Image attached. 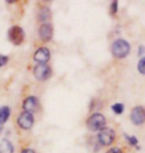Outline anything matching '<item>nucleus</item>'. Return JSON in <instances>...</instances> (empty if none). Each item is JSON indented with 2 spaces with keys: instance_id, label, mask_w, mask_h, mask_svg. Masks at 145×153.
Returning a JSON list of instances; mask_svg holds the SVG:
<instances>
[{
  "instance_id": "20e7f679",
  "label": "nucleus",
  "mask_w": 145,
  "mask_h": 153,
  "mask_svg": "<svg viewBox=\"0 0 145 153\" xmlns=\"http://www.w3.org/2000/svg\"><path fill=\"white\" fill-rule=\"evenodd\" d=\"M8 38L14 45H21L25 39V33L19 26H12L8 30Z\"/></svg>"
},
{
  "instance_id": "aec40b11",
  "label": "nucleus",
  "mask_w": 145,
  "mask_h": 153,
  "mask_svg": "<svg viewBox=\"0 0 145 153\" xmlns=\"http://www.w3.org/2000/svg\"><path fill=\"white\" fill-rule=\"evenodd\" d=\"M21 153H35V151L32 150V149H23Z\"/></svg>"
},
{
  "instance_id": "4468645a",
  "label": "nucleus",
  "mask_w": 145,
  "mask_h": 153,
  "mask_svg": "<svg viewBox=\"0 0 145 153\" xmlns=\"http://www.w3.org/2000/svg\"><path fill=\"white\" fill-rule=\"evenodd\" d=\"M112 109L115 111V114H121L124 111V105L122 103H115L112 106Z\"/></svg>"
},
{
  "instance_id": "f8f14e48",
  "label": "nucleus",
  "mask_w": 145,
  "mask_h": 153,
  "mask_svg": "<svg viewBox=\"0 0 145 153\" xmlns=\"http://www.w3.org/2000/svg\"><path fill=\"white\" fill-rule=\"evenodd\" d=\"M14 147L12 143L7 139H3L0 141V153H13Z\"/></svg>"
},
{
  "instance_id": "412c9836",
  "label": "nucleus",
  "mask_w": 145,
  "mask_h": 153,
  "mask_svg": "<svg viewBox=\"0 0 145 153\" xmlns=\"http://www.w3.org/2000/svg\"><path fill=\"white\" fill-rule=\"evenodd\" d=\"M144 52H145V47H144V46H140V47H139V55H140V56L144 53Z\"/></svg>"
},
{
  "instance_id": "4be33fe9",
  "label": "nucleus",
  "mask_w": 145,
  "mask_h": 153,
  "mask_svg": "<svg viewBox=\"0 0 145 153\" xmlns=\"http://www.w3.org/2000/svg\"><path fill=\"white\" fill-rule=\"evenodd\" d=\"M1 130H2V124H0V132H1Z\"/></svg>"
},
{
  "instance_id": "ddd939ff",
  "label": "nucleus",
  "mask_w": 145,
  "mask_h": 153,
  "mask_svg": "<svg viewBox=\"0 0 145 153\" xmlns=\"http://www.w3.org/2000/svg\"><path fill=\"white\" fill-rule=\"evenodd\" d=\"M9 116H10V108L8 106H1L0 108V124L6 122Z\"/></svg>"
},
{
  "instance_id": "423d86ee",
  "label": "nucleus",
  "mask_w": 145,
  "mask_h": 153,
  "mask_svg": "<svg viewBox=\"0 0 145 153\" xmlns=\"http://www.w3.org/2000/svg\"><path fill=\"white\" fill-rule=\"evenodd\" d=\"M17 123L22 129L28 130L34 124V116L28 111H24L19 115L17 119Z\"/></svg>"
},
{
  "instance_id": "7ed1b4c3",
  "label": "nucleus",
  "mask_w": 145,
  "mask_h": 153,
  "mask_svg": "<svg viewBox=\"0 0 145 153\" xmlns=\"http://www.w3.org/2000/svg\"><path fill=\"white\" fill-rule=\"evenodd\" d=\"M33 74L35 78L40 82H44L48 79L52 75V70L47 64H38L33 70Z\"/></svg>"
},
{
  "instance_id": "f257e3e1",
  "label": "nucleus",
  "mask_w": 145,
  "mask_h": 153,
  "mask_svg": "<svg viewBox=\"0 0 145 153\" xmlns=\"http://www.w3.org/2000/svg\"><path fill=\"white\" fill-rule=\"evenodd\" d=\"M112 53L117 59H123L130 53V45L123 39H117L112 46Z\"/></svg>"
},
{
  "instance_id": "39448f33",
  "label": "nucleus",
  "mask_w": 145,
  "mask_h": 153,
  "mask_svg": "<svg viewBox=\"0 0 145 153\" xmlns=\"http://www.w3.org/2000/svg\"><path fill=\"white\" fill-rule=\"evenodd\" d=\"M97 137H98V141H100V143L101 145L109 146L115 141V130L112 129V128L104 127L100 131Z\"/></svg>"
},
{
  "instance_id": "1a4fd4ad",
  "label": "nucleus",
  "mask_w": 145,
  "mask_h": 153,
  "mask_svg": "<svg viewBox=\"0 0 145 153\" xmlns=\"http://www.w3.org/2000/svg\"><path fill=\"white\" fill-rule=\"evenodd\" d=\"M23 108L30 114L35 112L39 108V100L36 97H28L23 102Z\"/></svg>"
},
{
  "instance_id": "dca6fc26",
  "label": "nucleus",
  "mask_w": 145,
  "mask_h": 153,
  "mask_svg": "<svg viewBox=\"0 0 145 153\" xmlns=\"http://www.w3.org/2000/svg\"><path fill=\"white\" fill-rule=\"evenodd\" d=\"M124 136H125L126 140L129 141V143H130L131 145H136L138 143V140H137V138L135 136H129V135H127V134H125V133H124Z\"/></svg>"
},
{
  "instance_id": "6e6552de",
  "label": "nucleus",
  "mask_w": 145,
  "mask_h": 153,
  "mask_svg": "<svg viewBox=\"0 0 145 153\" xmlns=\"http://www.w3.org/2000/svg\"><path fill=\"white\" fill-rule=\"evenodd\" d=\"M39 37L43 42H49L53 37V26L50 23H44L39 27Z\"/></svg>"
},
{
  "instance_id": "0eeeda50",
  "label": "nucleus",
  "mask_w": 145,
  "mask_h": 153,
  "mask_svg": "<svg viewBox=\"0 0 145 153\" xmlns=\"http://www.w3.org/2000/svg\"><path fill=\"white\" fill-rule=\"evenodd\" d=\"M132 123L135 125H141L145 122V108L143 106H135L131 111L130 115Z\"/></svg>"
},
{
  "instance_id": "f03ea898",
  "label": "nucleus",
  "mask_w": 145,
  "mask_h": 153,
  "mask_svg": "<svg viewBox=\"0 0 145 153\" xmlns=\"http://www.w3.org/2000/svg\"><path fill=\"white\" fill-rule=\"evenodd\" d=\"M106 117L101 114H94L88 118L87 120V126L88 130L91 131H98L101 130L106 126Z\"/></svg>"
},
{
  "instance_id": "2eb2a0df",
  "label": "nucleus",
  "mask_w": 145,
  "mask_h": 153,
  "mask_svg": "<svg viewBox=\"0 0 145 153\" xmlns=\"http://www.w3.org/2000/svg\"><path fill=\"white\" fill-rule=\"evenodd\" d=\"M137 68H138V71H139L140 74L145 75V57L142 58V59L139 61Z\"/></svg>"
},
{
  "instance_id": "f3484780",
  "label": "nucleus",
  "mask_w": 145,
  "mask_h": 153,
  "mask_svg": "<svg viewBox=\"0 0 145 153\" xmlns=\"http://www.w3.org/2000/svg\"><path fill=\"white\" fill-rule=\"evenodd\" d=\"M117 5H118L117 1H113L112 3V5H110V13L112 14H115L117 12Z\"/></svg>"
},
{
  "instance_id": "9b49d317",
  "label": "nucleus",
  "mask_w": 145,
  "mask_h": 153,
  "mask_svg": "<svg viewBox=\"0 0 145 153\" xmlns=\"http://www.w3.org/2000/svg\"><path fill=\"white\" fill-rule=\"evenodd\" d=\"M38 20L41 22H46V21L51 19V11L47 7H41L38 11Z\"/></svg>"
},
{
  "instance_id": "a211bd4d",
  "label": "nucleus",
  "mask_w": 145,
  "mask_h": 153,
  "mask_svg": "<svg viewBox=\"0 0 145 153\" xmlns=\"http://www.w3.org/2000/svg\"><path fill=\"white\" fill-rule=\"evenodd\" d=\"M8 62V57L4 55H0V67L5 66Z\"/></svg>"
},
{
  "instance_id": "9d476101",
  "label": "nucleus",
  "mask_w": 145,
  "mask_h": 153,
  "mask_svg": "<svg viewBox=\"0 0 145 153\" xmlns=\"http://www.w3.org/2000/svg\"><path fill=\"white\" fill-rule=\"evenodd\" d=\"M34 60L39 64H46L50 60V51L47 48H39L34 54Z\"/></svg>"
},
{
  "instance_id": "6ab92c4d",
  "label": "nucleus",
  "mask_w": 145,
  "mask_h": 153,
  "mask_svg": "<svg viewBox=\"0 0 145 153\" xmlns=\"http://www.w3.org/2000/svg\"><path fill=\"white\" fill-rule=\"evenodd\" d=\"M106 153H122V150L121 149H119V148H112V149H109V151H107Z\"/></svg>"
}]
</instances>
